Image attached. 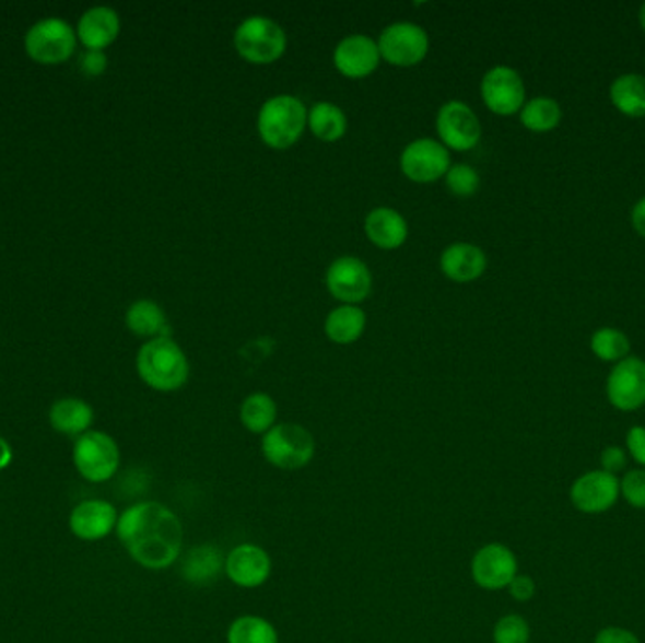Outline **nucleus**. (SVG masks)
Segmentation results:
<instances>
[{"label":"nucleus","instance_id":"1","mask_svg":"<svg viewBox=\"0 0 645 643\" xmlns=\"http://www.w3.org/2000/svg\"><path fill=\"white\" fill-rule=\"evenodd\" d=\"M117 540L138 566L171 569L184 551V525L171 507L159 502H138L119 514Z\"/></svg>","mask_w":645,"mask_h":643},{"label":"nucleus","instance_id":"2","mask_svg":"<svg viewBox=\"0 0 645 643\" xmlns=\"http://www.w3.org/2000/svg\"><path fill=\"white\" fill-rule=\"evenodd\" d=\"M138 376L150 389L174 393L189 379V361L172 338L145 342L137 355Z\"/></svg>","mask_w":645,"mask_h":643},{"label":"nucleus","instance_id":"3","mask_svg":"<svg viewBox=\"0 0 645 643\" xmlns=\"http://www.w3.org/2000/svg\"><path fill=\"white\" fill-rule=\"evenodd\" d=\"M308 127V110L301 98L278 95L262 104L257 117V130L262 142L272 150L295 145Z\"/></svg>","mask_w":645,"mask_h":643},{"label":"nucleus","instance_id":"4","mask_svg":"<svg viewBox=\"0 0 645 643\" xmlns=\"http://www.w3.org/2000/svg\"><path fill=\"white\" fill-rule=\"evenodd\" d=\"M261 453L268 465L296 472L316 457V440L303 424L278 423L262 436Z\"/></svg>","mask_w":645,"mask_h":643},{"label":"nucleus","instance_id":"5","mask_svg":"<svg viewBox=\"0 0 645 643\" xmlns=\"http://www.w3.org/2000/svg\"><path fill=\"white\" fill-rule=\"evenodd\" d=\"M234 48L244 61L251 65H272L280 61L285 48L288 36L275 21L265 15H254L242 21L234 33Z\"/></svg>","mask_w":645,"mask_h":643},{"label":"nucleus","instance_id":"6","mask_svg":"<svg viewBox=\"0 0 645 643\" xmlns=\"http://www.w3.org/2000/svg\"><path fill=\"white\" fill-rule=\"evenodd\" d=\"M72 463L85 481L106 483L119 470L121 452L108 432L90 431L74 442Z\"/></svg>","mask_w":645,"mask_h":643},{"label":"nucleus","instance_id":"7","mask_svg":"<svg viewBox=\"0 0 645 643\" xmlns=\"http://www.w3.org/2000/svg\"><path fill=\"white\" fill-rule=\"evenodd\" d=\"M78 46L77 31L61 17H46L28 28L25 54L38 65H62L70 61Z\"/></svg>","mask_w":645,"mask_h":643},{"label":"nucleus","instance_id":"8","mask_svg":"<svg viewBox=\"0 0 645 643\" xmlns=\"http://www.w3.org/2000/svg\"><path fill=\"white\" fill-rule=\"evenodd\" d=\"M429 35L415 23H392L379 36V56L392 67H415L429 54Z\"/></svg>","mask_w":645,"mask_h":643},{"label":"nucleus","instance_id":"9","mask_svg":"<svg viewBox=\"0 0 645 643\" xmlns=\"http://www.w3.org/2000/svg\"><path fill=\"white\" fill-rule=\"evenodd\" d=\"M519 574V562L512 548L501 541L481 546L470 562L472 582L483 591L508 588L515 575Z\"/></svg>","mask_w":645,"mask_h":643},{"label":"nucleus","instance_id":"10","mask_svg":"<svg viewBox=\"0 0 645 643\" xmlns=\"http://www.w3.org/2000/svg\"><path fill=\"white\" fill-rule=\"evenodd\" d=\"M400 168L415 184H434L452 168L446 145L433 138H419L408 144L400 155Z\"/></svg>","mask_w":645,"mask_h":643},{"label":"nucleus","instance_id":"11","mask_svg":"<svg viewBox=\"0 0 645 643\" xmlns=\"http://www.w3.org/2000/svg\"><path fill=\"white\" fill-rule=\"evenodd\" d=\"M621 496L618 476L605 470H590L582 474L570 487V500L577 512L600 515L610 512Z\"/></svg>","mask_w":645,"mask_h":643},{"label":"nucleus","instance_id":"12","mask_svg":"<svg viewBox=\"0 0 645 643\" xmlns=\"http://www.w3.org/2000/svg\"><path fill=\"white\" fill-rule=\"evenodd\" d=\"M439 142L447 150L468 151L478 145L481 138L480 119L468 104L449 101L436 116Z\"/></svg>","mask_w":645,"mask_h":643},{"label":"nucleus","instance_id":"13","mask_svg":"<svg viewBox=\"0 0 645 643\" xmlns=\"http://www.w3.org/2000/svg\"><path fill=\"white\" fill-rule=\"evenodd\" d=\"M608 400L619 411H636L645 405V361L626 356L611 369L606 384Z\"/></svg>","mask_w":645,"mask_h":643},{"label":"nucleus","instance_id":"14","mask_svg":"<svg viewBox=\"0 0 645 643\" xmlns=\"http://www.w3.org/2000/svg\"><path fill=\"white\" fill-rule=\"evenodd\" d=\"M481 98L496 116H514L525 106V83L509 67H494L481 80Z\"/></svg>","mask_w":645,"mask_h":643},{"label":"nucleus","instance_id":"15","mask_svg":"<svg viewBox=\"0 0 645 643\" xmlns=\"http://www.w3.org/2000/svg\"><path fill=\"white\" fill-rule=\"evenodd\" d=\"M327 289L337 301L357 306L372 291V274L363 260L351 255L338 257L327 270Z\"/></svg>","mask_w":645,"mask_h":643},{"label":"nucleus","instance_id":"16","mask_svg":"<svg viewBox=\"0 0 645 643\" xmlns=\"http://www.w3.org/2000/svg\"><path fill=\"white\" fill-rule=\"evenodd\" d=\"M225 575L236 587H262L272 575V557L257 543H241L225 557Z\"/></svg>","mask_w":645,"mask_h":643},{"label":"nucleus","instance_id":"17","mask_svg":"<svg viewBox=\"0 0 645 643\" xmlns=\"http://www.w3.org/2000/svg\"><path fill=\"white\" fill-rule=\"evenodd\" d=\"M119 512L116 506L103 499L83 500L72 507L69 528L72 536L82 541H101L116 533Z\"/></svg>","mask_w":645,"mask_h":643},{"label":"nucleus","instance_id":"18","mask_svg":"<svg viewBox=\"0 0 645 643\" xmlns=\"http://www.w3.org/2000/svg\"><path fill=\"white\" fill-rule=\"evenodd\" d=\"M332 61L338 72L350 80L368 78L382 62L378 42L364 35L348 36L338 44Z\"/></svg>","mask_w":645,"mask_h":643},{"label":"nucleus","instance_id":"19","mask_svg":"<svg viewBox=\"0 0 645 643\" xmlns=\"http://www.w3.org/2000/svg\"><path fill=\"white\" fill-rule=\"evenodd\" d=\"M121 31V20L114 8L95 7L83 12L78 21L77 36L85 49L104 51L117 40Z\"/></svg>","mask_w":645,"mask_h":643},{"label":"nucleus","instance_id":"20","mask_svg":"<svg viewBox=\"0 0 645 643\" xmlns=\"http://www.w3.org/2000/svg\"><path fill=\"white\" fill-rule=\"evenodd\" d=\"M488 268V257L481 247L467 242H457L444 249L439 257V270L446 278L457 283L478 280Z\"/></svg>","mask_w":645,"mask_h":643},{"label":"nucleus","instance_id":"21","mask_svg":"<svg viewBox=\"0 0 645 643\" xmlns=\"http://www.w3.org/2000/svg\"><path fill=\"white\" fill-rule=\"evenodd\" d=\"M364 233L379 249H397L408 238V223L395 208L379 206L366 215Z\"/></svg>","mask_w":645,"mask_h":643},{"label":"nucleus","instance_id":"22","mask_svg":"<svg viewBox=\"0 0 645 643\" xmlns=\"http://www.w3.org/2000/svg\"><path fill=\"white\" fill-rule=\"evenodd\" d=\"M93 419H95V411L90 402H85L82 398H59L49 408L51 429L70 439H80L82 434L90 432Z\"/></svg>","mask_w":645,"mask_h":643},{"label":"nucleus","instance_id":"23","mask_svg":"<svg viewBox=\"0 0 645 643\" xmlns=\"http://www.w3.org/2000/svg\"><path fill=\"white\" fill-rule=\"evenodd\" d=\"M125 323L132 335L150 338V340L171 338V325L165 312L157 302L148 301V299L132 302L125 314Z\"/></svg>","mask_w":645,"mask_h":643},{"label":"nucleus","instance_id":"24","mask_svg":"<svg viewBox=\"0 0 645 643\" xmlns=\"http://www.w3.org/2000/svg\"><path fill=\"white\" fill-rule=\"evenodd\" d=\"M220 572H225V557L220 553V549L208 543L189 549L181 564L184 580L192 585L212 583Z\"/></svg>","mask_w":645,"mask_h":643},{"label":"nucleus","instance_id":"25","mask_svg":"<svg viewBox=\"0 0 645 643\" xmlns=\"http://www.w3.org/2000/svg\"><path fill=\"white\" fill-rule=\"evenodd\" d=\"M366 329V314L359 306L342 304L327 315L325 322V335L330 342L348 346L357 342Z\"/></svg>","mask_w":645,"mask_h":643},{"label":"nucleus","instance_id":"26","mask_svg":"<svg viewBox=\"0 0 645 643\" xmlns=\"http://www.w3.org/2000/svg\"><path fill=\"white\" fill-rule=\"evenodd\" d=\"M241 423L247 432L265 436L278 424V405L267 393H254L241 406Z\"/></svg>","mask_w":645,"mask_h":643},{"label":"nucleus","instance_id":"27","mask_svg":"<svg viewBox=\"0 0 645 643\" xmlns=\"http://www.w3.org/2000/svg\"><path fill=\"white\" fill-rule=\"evenodd\" d=\"M611 104L629 117H645V75H619L610 87Z\"/></svg>","mask_w":645,"mask_h":643},{"label":"nucleus","instance_id":"28","mask_svg":"<svg viewBox=\"0 0 645 643\" xmlns=\"http://www.w3.org/2000/svg\"><path fill=\"white\" fill-rule=\"evenodd\" d=\"M308 127L317 140L338 142L348 130V117L337 104L317 103L308 112Z\"/></svg>","mask_w":645,"mask_h":643},{"label":"nucleus","instance_id":"29","mask_svg":"<svg viewBox=\"0 0 645 643\" xmlns=\"http://www.w3.org/2000/svg\"><path fill=\"white\" fill-rule=\"evenodd\" d=\"M227 643H280V636L265 617L241 616L228 624Z\"/></svg>","mask_w":645,"mask_h":643},{"label":"nucleus","instance_id":"30","mask_svg":"<svg viewBox=\"0 0 645 643\" xmlns=\"http://www.w3.org/2000/svg\"><path fill=\"white\" fill-rule=\"evenodd\" d=\"M561 119H563L561 106L548 96L532 98L521 108L523 127H527L532 132H548V130L556 129Z\"/></svg>","mask_w":645,"mask_h":643},{"label":"nucleus","instance_id":"31","mask_svg":"<svg viewBox=\"0 0 645 643\" xmlns=\"http://www.w3.org/2000/svg\"><path fill=\"white\" fill-rule=\"evenodd\" d=\"M590 350L593 353L606 363H619L629 355L631 351V342L626 338L625 332H621L619 329H611V327H605V329H598L593 338H590Z\"/></svg>","mask_w":645,"mask_h":643},{"label":"nucleus","instance_id":"32","mask_svg":"<svg viewBox=\"0 0 645 643\" xmlns=\"http://www.w3.org/2000/svg\"><path fill=\"white\" fill-rule=\"evenodd\" d=\"M493 643H530V624L517 613L502 616L493 627Z\"/></svg>","mask_w":645,"mask_h":643},{"label":"nucleus","instance_id":"33","mask_svg":"<svg viewBox=\"0 0 645 643\" xmlns=\"http://www.w3.org/2000/svg\"><path fill=\"white\" fill-rule=\"evenodd\" d=\"M447 189L459 199L474 197L480 189V174L468 165H455L447 171L446 176Z\"/></svg>","mask_w":645,"mask_h":643},{"label":"nucleus","instance_id":"34","mask_svg":"<svg viewBox=\"0 0 645 643\" xmlns=\"http://www.w3.org/2000/svg\"><path fill=\"white\" fill-rule=\"evenodd\" d=\"M621 496L634 510H645V468H636L619 479Z\"/></svg>","mask_w":645,"mask_h":643},{"label":"nucleus","instance_id":"35","mask_svg":"<svg viewBox=\"0 0 645 643\" xmlns=\"http://www.w3.org/2000/svg\"><path fill=\"white\" fill-rule=\"evenodd\" d=\"M626 463H629V455H626L623 447L619 445H608L602 455H600V470L618 476L619 472L625 470Z\"/></svg>","mask_w":645,"mask_h":643},{"label":"nucleus","instance_id":"36","mask_svg":"<svg viewBox=\"0 0 645 643\" xmlns=\"http://www.w3.org/2000/svg\"><path fill=\"white\" fill-rule=\"evenodd\" d=\"M508 593L515 603H530L536 596V582L530 575L517 574L508 585Z\"/></svg>","mask_w":645,"mask_h":643},{"label":"nucleus","instance_id":"37","mask_svg":"<svg viewBox=\"0 0 645 643\" xmlns=\"http://www.w3.org/2000/svg\"><path fill=\"white\" fill-rule=\"evenodd\" d=\"M108 67V57L104 51H93L87 49L82 57H80V70L87 78H98Z\"/></svg>","mask_w":645,"mask_h":643},{"label":"nucleus","instance_id":"38","mask_svg":"<svg viewBox=\"0 0 645 643\" xmlns=\"http://www.w3.org/2000/svg\"><path fill=\"white\" fill-rule=\"evenodd\" d=\"M626 452L645 468V426H632L626 432Z\"/></svg>","mask_w":645,"mask_h":643},{"label":"nucleus","instance_id":"39","mask_svg":"<svg viewBox=\"0 0 645 643\" xmlns=\"http://www.w3.org/2000/svg\"><path fill=\"white\" fill-rule=\"evenodd\" d=\"M595 643H642L640 638L632 630L623 627H605L598 630Z\"/></svg>","mask_w":645,"mask_h":643},{"label":"nucleus","instance_id":"40","mask_svg":"<svg viewBox=\"0 0 645 643\" xmlns=\"http://www.w3.org/2000/svg\"><path fill=\"white\" fill-rule=\"evenodd\" d=\"M632 225L636 229V233L645 238V197L632 210Z\"/></svg>","mask_w":645,"mask_h":643},{"label":"nucleus","instance_id":"41","mask_svg":"<svg viewBox=\"0 0 645 643\" xmlns=\"http://www.w3.org/2000/svg\"><path fill=\"white\" fill-rule=\"evenodd\" d=\"M12 460H14V449L0 436V472L7 470L8 466L12 465Z\"/></svg>","mask_w":645,"mask_h":643},{"label":"nucleus","instance_id":"42","mask_svg":"<svg viewBox=\"0 0 645 643\" xmlns=\"http://www.w3.org/2000/svg\"><path fill=\"white\" fill-rule=\"evenodd\" d=\"M640 25H642V28L645 31V2L642 4V8H640Z\"/></svg>","mask_w":645,"mask_h":643}]
</instances>
